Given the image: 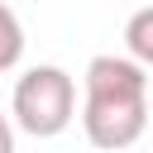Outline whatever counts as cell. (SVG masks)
I'll use <instances>...</instances> for the list:
<instances>
[{
	"label": "cell",
	"mask_w": 153,
	"mask_h": 153,
	"mask_svg": "<svg viewBox=\"0 0 153 153\" xmlns=\"http://www.w3.org/2000/svg\"><path fill=\"white\" fill-rule=\"evenodd\" d=\"M124 48L139 67H153V5L134 10L129 24H124Z\"/></svg>",
	"instance_id": "3"
},
{
	"label": "cell",
	"mask_w": 153,
	"mask_h": 153,
	"mask_svg": "<svg viewBox=\"0 0 153 153\" xmlns=\"http://www.w3.org/2000/svg\"><path fill=\"white\" fill-rule=\"evenodd\" d=\"M19 57H24V24H19V14L0 0V72L19 67Z\"/></svg>",
	"instance_id": "4"
},
{
	"label": "cell",
	"mask_w": 153,
	"mask_h": 153,
	"mask_svg": "<svg viewBox=\"0 0 153 153\" xmlns=\"http://www.w3.org/2000/svg\"><path fill=\"white\" fill-rule=\"evenodd\" d=\"M0 153H14V120L0 110Z\"/></svg>",
	"instance_id": "5"
},
{
	"label": "cell",
	"mask_w": 153,
	"mask_h": 153,
	"mask_svg": "<svg viewBox=\"0 0 153 153\" xmlns=\"http://www.w3.org/2000/svg\"><path fill=\"white\" fill-rule=\"evenodd\" d=\"M10 120L33 134V139H57L72 120H76V81L53 67V62H38L29 67L19 81H14V96H10Z\"/></svg>",
	"instance_id": "2"
},
{
	"label": "cell",
	"mask_w": 153,
	"mask_h": 153,
	"mask_svg": "<svg viewBox=\"0 0 153 153\" xmlns=\"http://www.w3.org/2000/svg\"><path fill=\"white\" fill-rule=\"evenodd\" d=\"M86 100H81V129L86 143L100 153H120L143 139L148 129V67L120 53H100L86 62Z\"/></svg>",
	"instance_id": "1"
}]
</instances>
